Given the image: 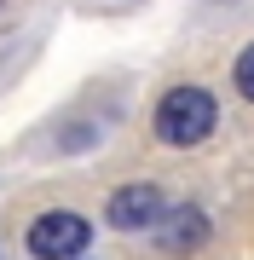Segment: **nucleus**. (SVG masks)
Wrapping results in <instances>:
<instances>
[{
	"label": "nucleus",
	"mask_w": 254,
	"mask_h": 260,
	"mask_svg": "<svg viewBox=\"0 0 254 260\" xmlns=\"http://www.w3.org/2000/svg\"><path fill=\"white\" fill-rule=\"evenodd\" d=\"M220 127V99L208 93V87H168L156 104V139L162 145H173V150H191V145H202L208 133Z\"/></svg>",
	"instance_id": "f257e3e1"
},
{
	"label": "nucleus",
	"mask_w": 254,
	"mask_h": 260,
	"mask_svg": "<svg viewBox=\"0 0 254 260\" xmlns=\"http://www.w3.org/2000/svg\"><path fill=\"white\" fill-rule=\"evenodd\" d=\"M93 243V225L76 208H47L29 220V254L35 260H81Z\"/></svg>",
	"instance_id": "f03ea898"
},
{
	"label": "nucleus",
	"mask_w": 254,
	"mask_h": 260,
	"mask_svg": "<svg viewBox=\"0 0 254 260\" xmlns=\"http://www.w3.org/2000/svg\"><path fill=\"white\" fill-rule=\"evenodd\" d=\"M162 214H168L162 185H122V191H110V203H104V220H110L116 232H144V225H156Z\"/></svg>",
	"instance_id": "7ed1b4c3"
},
{
	"label": "nucleus",
	"mask_w": 254,
	"mask_h": 260,
	"mask_svg": "<svg viewBox=\"0 0 254 260\" xmlns=\"http://www.w3.org/2000/svg\"><path fill=\"white\" fill-rule=\"evenodd\" d=\"M151 232H156V249L179 260V254H197L202 243H208V214L202 208H168Z\"/></svg>",
	"instance_id": "20e7f679"
},
{
	"label": "nucleus",
	"mask_w": 254,
	"mask_h": 260,
	"mask_svg": "<svg viewBox=\"0 0 254 260\" xmlns=\"http://www.w3.org/2000/svg\"><path fill=\"white\" fill-rule=\"evenodd\" d=\"M231 81H237V93H243L248 104H254V41L243 52H237V64H231Z\"/></svg>",
	"instance_id": "39448f33"
}]
</instances>
